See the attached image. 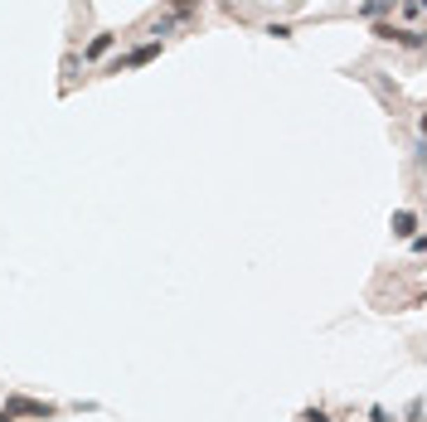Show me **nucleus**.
Here are the masks:
<instances>
[{"label": "nucleus", "instance_id": "nucleus-1", "mask_svg": "<svg viewBox=\"0 0 427 422\" xmlns=\"http://www.w3.org/2000/svg\"><path fill=\"white\" fill-rule=\"evenodd\" d=\"M160 59V39H146V44H136L131 54H121L107 73H131V68H146V63H156Z\"/></svg>", "mask_w": 427, "mask_h": 422}, {"label": "nucleus", "instance_id": "nucleus-2", "mask_svg": "<svg viewBox=\"0 0 427 422\" xmlns=\"http://www.w3.org/2000/svg\"><path fill=\"white\" fill-rule=\"evenodd\" d=\"M0 413H10V418H54L59 408H54V403H34V398H20V393H15V398H5V408H0Z\"/></svg>", "mask_w": 427, "mask_h": 422}, {"label": "nucleus", "instance_id": "nucleus-3", "mask_svg": "<svg viewBox=\"0 0 427 422\" xmlns=\"http://www.w3.org/2000/svg\"><path fill=\"white\" fill-rule=\"evenodd\" d=\"M112 49H117V34H107V29H103V34H93L88 49H83V63H103Z\"/></svg>", "mask_w": 427, "mask_h": 422}, {"label": "nucleus", "instance_id": "nucleus-4", "mask_svg": "<svg viewBox=\"0 0 427 422\" xmlns=\"http://www.w3.org/2000/svg\"><path fill=\"white\" fill-rule=\"evenodd\" d=\"M413 233H418V213L398 209V213H394V238H413Z\"/></svg>", "mask_w": 427, "mask_h": 422}, {"label": "nucleus", "instance_id": "nucleus-5", "mask_svg": "<svg viewBox=\"0 0 427 422\" xmlns=\"http://www.w3.org/2000/svg\"><path fill=\"white\" fill-rule=\"evenodd\" d=\"M389 10H394V0H364V5H359L364 20H379V15H389Z\"/></svg>", "mask_w": 427, "mask_h": 422}, {"label": "nucleus", "instance_id": "nucleus-6", "mask_svg": "<svg viewBox=\"0 0 427 422\" xmlns=\"http://www.w3.org/2000/svg\"><path fill=\"white\" fill-rule=\"evenodd\" d=\"M165 5H170V10H175V15H190V10H195V5H200V0H165Z\"/></svg>", "mask_w": 427, "mask_h": 422}, {"label": "nucleus", "instance_id": "nucleus-7", "mask_svg": "<svg viewBox=\"0 0 427 422\" xmlns=\"http://www.w3.org/2000/svg\"><path fill=\"white\" fill-rule=\"evenodd\" d=\"M301 422H330V413H325V408H306V413H301Z\"/></svg>", "mask_w": 427, "mask_h": 422}, {"label": "nucleus", "instance_id": "nucleus-8", "mask_svg": "<svg viewBox=\"0 0 427 422\" xmlns=\"http://www.w3.org/2000/svg\"><path fill=\"white\" fill-rule=\"evenodd\" d=\"M403 15H408V20H418V15H423V0H403Z\"/></svg>", "mask_w": 427, "mask_h": 422}, {"label": "nucleus", "instance_id": "nucleus-9", "mask_svg": "<svg viewBox=\"0 0 427 422\" xmlns=\"http://www.w3.org/2000/svg\"><path fill=\"white\" fill-rule=\"evenodd\" d=\"M369 422H389V413L384 408H369Z\"/></svg>", "mask_w": 427, "mask_h": 422}, {"label": "nucleus", "instance_id": "nucleus-10", "mask_svg": "<svg viewBox=\"0 0 427 422\" xmlns=\"http://www.w3.org/2000/svg\"><path fill=\"white\" fill-rule=\"evenodd\" d=\"M0 422H15V418H10V413H0Z\"/></svg>", "mask_w": 427, "mask_h": 422}]
</instances>
